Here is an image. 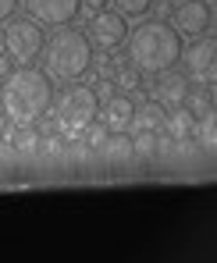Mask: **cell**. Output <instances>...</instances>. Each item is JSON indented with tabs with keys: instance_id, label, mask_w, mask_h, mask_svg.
<instances>
[{
	"instance_id": "cell-5",
	"label": "cell",
	"mask_w": 217,
	"mask_h": 263,
	"mask_svg": "<svg viewBox=\"0 0 217 263\" xmlns=\"http://www.w3.org/2000/svg\"><path fill=\"white\" fill-rule=\"evenodd\" d=\"M40 50H43V29H40V22H32L29 14L7 22V29H4V53L14 64H32L40 57Z\"/></svg>"
},
{
	"instance_id": "cell-10",
	"label": "cell",
	"mask_w": 217,
	"mask_h": 263,
	"mask_svg": "<svg viewBox=\"0 0 217 263\" xmlns=\"http://www.w3.org/2000/svg\"><path fill=\"white\" fill-rule=\"evenodd\" d=\"M185 92H189V79H185V75H178V71H171V68L157 75L153 100H157L160 107H178V103L185 100Z\"/></svg>"
},
{
	"instance_id": "cell-21",
	"label": "cell",
	"mask_w": 217,
	"mask_h": 263,
	"mask_svg": "<svg viewBox=\"0 0 217 263\" xmlns=\"http://www.w3.org/2000/svg\"><path fill=\"white\" fill-rule=\"evenodd\" d=\"M14 7H18V0H0V22H7L14 14Z\"/></svg>"
},
{
	"instance_id": "cell-19",
	"label": "cell",
	"mask_w": 217,
	"mask_h": 263,
	"mask_svg": "<svg viewBox=\"0 0 217 263\" xmlns=\"http://www.w3.org/2000/svg\"><path fill=\"white\" fill-rule=\"evenodd\" d=\"M103 149H107L111 157H118V160H121V157H132V139H125L121 132H111L107 142H103Z\"/></svg>"
},
{
	"instance_id": "cell-11",
	"label": "cell",
	"mask_w": 217,
	"mask_h": 263,
	"mask_svg": "<svg viewBox=\"0 0 217 263\" xmlns=\"http://www.w3.org/2000/svg\"><path fill=\"white\" fill-rule=\"evenodd\" d=\"M132 110H135V103L129 100V92H111L107 96V107H103V128L107 132H125L132 128Z\"/></svg>"
},
{
	"instance_id": "cell-12",
	"label": "cell",
	"mask_w": 217,
	"mask_h": 263,
	"mask_svg": "<svg viewBox=\"0 0 217 263\" xmlns=\"http://www.w3.org/2000/svg\"><path fill=\"white\" fill-rule=\"evenodd\" d=\"M192 125H196V118L178 103V107H168V114H164V125H160V128L168 132V139L182 142V139H192Z\"/></svg>"
},
{
	"instance_id": "cell-8",
	"label": "cell",
	"mask_w": 217,
	"mask_h": 263,
	"mask_svg": "<svg viewBox=\"0 0 217 263\" xmlns=\"http://www.w3.org/2000/svg\"><path fill=\"white\" fill-rule=\"evenodd\" d=\"M125 36H129V25H125V14H118V11H96V14H89V43H96L100 50H114V46L125 43Z\"/></svg>"
},
{
	"instance_id": "cell-24",
	"label": "cell",
	"mask_w": 217,
	"mask_h": 263,
	"mask_svg": "<svg viewBox=\"0 0 217 263\" xmlns=\"http://www.w3.org/2000/svg\"><path fill=\"white\" fill-rule=\"evenodd\" d=\"M7 71H11V57H7V53H0V79H4Z\"/></svg>"
},
{
	"instance_id": "cell-16",
	"label": "cell",
	"mask_w": 217,
	"mask_h": 263,
	"mask_svg": "<svg viewBox=\"0 0 217 263\" xmlns=\"http://www.w3.org/2000/svg\"><path fill=\"white\" fill-rule=\"evenodd\" d=\"M111 82H114V89H121V92H135L139 82H142V71H135L132 64H118L114 75H111Z\"/></svg>"
},
{
	"instance_id": "cell-20",
	"label": "cell",
	"mask_w": 217,
	"mask_h": 263,
	"mask_svg": "<svg viewBox=\"0 0 217 263\" xmlns=\"http://www.w3.org/2000/svg\"><path fill=\"white\" fill-rule=\"evenodd\" d=\"M157 149V132H135V139H132V153H153Z\"/></svg>"
},
{
	"instance_id": "cell-1",
	"label": "cell",
	"mask_w": 217,
	"mask_h": 263,
	"mask_svg": "<svg viewBox=\"0 0 217 263\" xmlns=\"http://www.w3.org/2000/svg\"><path fill=\"white\" fill-rule=\"evenodd\" d=\"M53 103V86L50 75L32 68V64H18L14 71L4 75L0 86V110L11 125H36Z\"/></svg>"
},
{
	"instance_id": "cell-17",
	"label": "cell",
	"mask_w": 217,
	"mask_h": 263,
	"mask_svg": "<svg viewBox=\"0 0 217 263\" xmlns=\"http://www.w3.org/2000/svg\"><path fill=\"white\" fill-rule=\"evenodd\" d=\"M79 135H82V146H86V149H103V142H107L111 132L103 128V125H96V121H89Z\"/></svg>"
},
{
	"instance_id": "cell-4",
	"label": "cell",
	"mask_w": 217,
	"mask_h": 263,
	"mask_svg": "<svg viewBox=\"0 0 217 263\" xmlns=\"http://www.w3.org/2000/svg\"><path fill=\"white\" fill-rule=\"evenodd\" d=\"M53 128L68 139H79V132L86 128L89 121H96L100 110V96L93 92V86H68L53 103Z\"/></svg>"
},
{
	"instance_id": "cell-13",
	"label": "cell",
	"mask_w": 217,
	"mask_h": 263,
	"mask_svg": "<svg viewBox=\"0 0 217 263\" xmlns=\"http://www.w3.org/2000/svg\"><path fill=\"white\" fill-rule=\"evenodd\" d=\"M160 125H164V107L157 100H146L132 110V128L135 132H160Z\"/></svg>"
},
{
	"instance_id": "cell-14",
	"label": "cell",
	"mask_w": 217,
	"mask_h": 263,
	"mask_svg": "<svg viewBox=\"0 0 217 263\" xmlns=\"http://www.w3.org/2000/svg\"><path fill=\"white\" fill-rule=\"evenodd\" d=\"M182 107H185L192 118H203V114H210V110H214V92H210V86L189 89V92H185V100H182Z\"/></svg>"
},
{
	"instance_id": "cell-23",
	"label": "cell",
	"mask_w": 217,
	"mask_h": 263,
	"mask_svg": "<svg viewBox=\"0 0 217 263\" xmlns=\"http://www.w3.org/2000/svg\"><path fill=\"white\" fill-rule=\"evenodd\" d=\"M40 139H43V135H40ZM40 146H43V149H50V153H57V149H61V139H53V135H50V139H43Z\"/></svg>"
},
{
	"instance_id": "cell-6",
	"label": "cell",
	"mask_w": 217,
	"mask_h": 263,
	"mask_svg": "<svg viewBox=\"0 0 217 263\" xmlns=\"http://www.w3.org/2000/svg\"><path fill=\"white\" fill-rule=\"evenodd\" d=\"M178 61L185 64V79H189V82L214 86V79H217V43L207 36V32L196 36V40L189 43V50L182 46Z\"/></svg>"
},
{
	"instance_id": "cell-22",
	"label": "cell",
	"mask_w": 217,
	"mask_h": 263,
	"mask_svg": "<svg viewBox=\"0 0 217 263\" xmlns=\"http://www.w3.org/2000/svg\"><path fill=\"white\" fill-rule=\"evenodd\" d=\"M103 4H107V0H79V11H89V14H96Z\"/></svg>"
},
{
	"instance_id": "cell-15",
	"label": "cell",
	"mask_w": 217,
	"mask_h": 263,
	"mask_svg": "<svg viewBox=\"0 0 217 263\" xmlns=\"http://www.w3.org/2000/svg\"><path fill=\"white\" fill-rule=\"evenodd\" d=\"M192 135L200 139V146H203V149H214V146H217L214 110H210V114H203V118H196V125H192Z\"/></svg>"
},
{
	"instance_id": "cell-2",
	"label": "cell",
	"mask_w": 217,
	"mask_h": 263,
	"mask_svg": "<svg viewBox=\"0 0 217 263\" xmlns=\"http://www.w3.org/2000/svg\"><path fill=\"white\" fill-rule=\"evenodd\" d=\"M125 43H129V64L142 75H160L174 68L182 53V36L174 32V25L160 18L135 25L132 36H125Z\"/></svg>"
},
{
	"instance_id": "cell-3",
	"label": "cell",
	"mask_w": 217,
	"mask_h": 263,
	"mask_svg": "<svg viewBox=\"0 0 217 263\" xmlns=\"http://www.w3.org/2000/svg\"><path fill=\"white\" fill-rule=\"evenodd\" d=\"M43 71L57 82H75L82 79L89 68H93V43L86 40V32L79 29H68V25H57V32L43 40Z\"/></svg>"
},
{
	"instance_id": "cell-18",
	"label": "cell",
	"mask_w": 217,
	"mask_h": 263,
	"mask_svg": "<svg viewBox=\"0 0 217 263\" xmlns=\"http://www.w3.org/2000/svg\"><path fill=\"white\" fill-rule=\"evenodd\" d=\"M111 4H114V11L125 14V18H142V14L153 7V0H111Z\"/></svg>"
},
{
	"instance_id": "cell-9",
	"label": "cell",
	"mask_w": 217,
	"mask_h": 263,
	"mask_svg": "<svg viewBox=\"0 0 217 263\" xmlns=\"http://www.w3.org/2000/svg\"><path fill=\"white\" fill-rule=\"evenodd\" d=\"M29 18L40 25H68L79 14V0H22Z\"/></svg>"
},
{
	"instance_id": "cell-7",
	"label": "cell",
	"mask_w": 217,
	"mask_h": 263,
	"mask_svg": "<svg viewBox=\"0 0 217 263\" xmlns=\"http://www.w3.org/2000/svg\"><path fill=\"white\" fill-rule=\"evenodd\" d=\"M210 22H214V11H210V0H178L171 11V25L178 36H203L210 32Z\"/></svg>"
}]
</instances>
